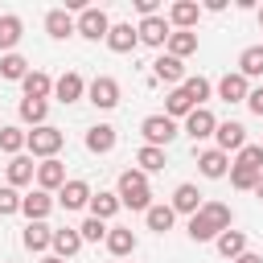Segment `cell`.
Here are the masks:
<instances>
[{"label": "cell", "instance_id": "cell-12", "mask_svg": "<svg viewBox=\"0 0 263 263\" xmlns=\"http://www.w3.org/2000/svg\"><path fill=\"white\" fill-rule=\"evenodd\" d=\"M214 132H218V119H214V111L197 107V111H189V115H185V136H193V140H205V136H214Z\"/></svg>", "mask_w": 263, "mask_h": 263}, {"label": "cell", "instance_id": "cell-8", "mask_svg": "<svg viewBox=\"0 0 263 263\" xmlns=\"http://www.w3.org/2000/svg\"><path fill=\"white\" fill-rule=\"evenodd\" d=\"M90 197H95V193H90V185H86V181H78V177H74V181H66V185L58 189L62 210H82V205H90Z\"/></svg>", "mask_w": 263, "mask_h": 263}, {"label": "cell", "instance_id": "cell-10", "mask_svg": "<svg viewBox=\"0 0 263 263\" xmlns=\"http://www.w3.org/2000/svg\"><path fill=\"white\" fill-rule=\"evenodd\" d=\"M136 33H140V41H144V45H168V37H173V29H168V21H164V16H144Z\"/></svg>", "mask_w": 263, "mask_h": 263}, {"label": "cell", "instance_id": "cell-22", "mask_svg": "<svg viewBox=\"0 0 263 263\" xmlns=\"http://www.w3.org/2000/svg\"><path fill=\"white\" fill-rule=\"evenodd\" d=\"M214 242H218V255H226L230 263H234L238 255H247V234H242V230H222Z\"/></svg>", "mask_w": 263, "mask_h": 263}, {"label": "cell", "instance_id": "cell-4", "mask_svg": "<svg viewBox=\"0 0 263 263\" xmlns=\"http://www.w3.org/2000/svg\"><path fill=\"white\" fill-rule=\"evenodd\" d=\"M140 132H144V140H148L152 148H164V144L177 136V119H168V115H148V119L140 123Z\"/></svg>", "mask_w": 263, "mask_h": 263}, {"label": "cell", "instance_id": "cell-39", "mask_svg": "<svg viewBox=\"0 0 263 263\" xmlns=\"http://www.w3.org/2000/svg\"><path fill=\"white\" fill-rule=\"evenodd\" d=\"M181 90L193 99V107H201V103L210 99V82H205L201 74H197V78H185V82H181Z\"/></svg>", "mask_w": 263, "mask_h": 263}, {"label": "cell", "instance_id": "cell-26", "mask_svg": "<svg viewBox=\"0 0 263 263\" xmlns=\"http://www.w3.org/2000/svg\"><path fill=\"white\" fill-rule=\"evenodd\" d=\"M21 242H25L29 251H45V247H53V230H49L45 222H29L25 234H21Z\"/></svg>", "mask_w": 263, "mask_h": 263}, {"label": "cell", "instance_id": "cell-7", "mask_svg": "<svg viewBox=\"0 0 263 263\" xmlns=\"http://www.w3.org/2000/svg\"><path fill=\"white\" fill-rule=\"evenodd\" d=\"M214 140H218V152H242L247 148V127L234 123V119H226V123H218Z\"/></svg>", "mask_w": 263, "mask_h": 263}, {"label": "cell", "instance_id": "cell-43", "mask_svg": "<svg viewBox=\"0 0 263 263\" xmlns=\"http://www.w3.org/2000/svg\"><path fill=\"white\" fill-rule=\"evenodd\" d=\"M247 107H251L255 115H263V86H255V90L247 95Z\"/></svg>", "mask_w": 263, "mask_h": 263}, {"label": "cell", "instance_id": "cell-23", "mask_svg": "<svg viewBox=\"0 0 263 263\" xmlns=\"http://www.w3.org/2000/svg\"><path fill=\"white\" fill-rule=\"evenodd\" d=\"M21 37H25V25H21V16H0V49L4 53H12L16 45H21Z\"/></svg>", "mask_w": 263, "mask_h": 263}, {"label": "cell", "instance_id": "cell-48", "mask_svg": "<svg viewBox=\"0 0 263 263\" xmlns=\"http://www.w3.org/2000/svg\"><path fill=\"white\" fill-rule=\"evenodd\" d=\"M259 25H263V8H259Z\"/></svg>", "mask_w": 263, "mask_h": 263}, {"label": "cell", "instance_id": "cell-27", "mask_svg": "<svg viewBox=\"0 0 263 263\" xmlns=\"http://www.w3.org/2000/svg\"><path fill=\"white\" fill-rule=\"evenodd\" d=\"M33 173H37V164H33L29 156H12V160H8V185H12V189L29 185V181H33Z\"/></svg>", "mask_w": 263, "mask_h": 263}, {"label": "cell", "instance_id": "cell-28", "mask_svg": "<svg viewBox=\"0 0 263 263\" xmlns=\"http://www.w3.org/2000/svg\"><path fill=\"white\" fill-rule=\"evenodd\" d=\"M0 78H8V82H25V78H29V62H25L21 53H4V58H0Z\"/></svg>", "mask_w": 263, "mask_h": 263}, {"label": "cell", "instance_id": "cell-44", "mask_svg": "<svg viewBox=\"0 0 263 263\" xmlns=\"http://www.w3.org/2000/svg\"><path fill=\"white\" fill-rule=\"evenodd\" d=\"M136 12L140 16H156V0H136Z\"/></svg>", "mask_w": 263, "mask_h": 263}, {"label": "cell", "instance_id": "cell-14", "mask_svg": "<svg viewBox=\"0 0 263 263\" xmlns=\"http://www.w3.org/2000/svg\"><path fill=\"white\" fill-rule=\"evenodd\" d=\"M152 74H156L160 82H173V86L185 82V66H181V58H173V53H160V58L152 62Z\"/></svg>", "mask_w": 263, "mask_h": 263}, {"label": "cell", "instance_id": "cell-46", "mask_svg": "<svg viewBox=\"0 0 263 263\" xmlns=\"http://www.w3.org/2000/svg\"><path fill=\"white\" fill-rule=\"evenodd\" d=\"M255 193H259V197H263V173H259V181H255Z\"/></svg>", "mask_w": 263, "mask_h": 263}, {"label": "cell", "instance_id": "cell-41", "mask_svg": "<svg viewBox=\"0 0 263 263\" xmlns=\"http://www.w3.org/2000/svg\"><path fill=\"white\" fill-rule=\"evenodd\" d=\"M21 210V193L12 189V185H0V218H8V214H16Z\"/></svg>", "mask_w": 263, "mask_h": 263}, {"label": "cell", "instance_id": "cell-35", "mask_svg": "<svg viewBox=\"0 0 263 263\" xmlns=\"http://www.w3.org/2000/svg\"><path fill=\"white\" fill-rule=\"evenodd\" d=\"M45 111H49V103H45V99H21V119H25V123L45 127Z\"/></svg>", "mask_w": 263, "mask_h": 263}, {"label": "cell", "instance_id": "cell-6", "mask_svg": "<svg viewBox=\"0 0 263 263\" xmlns=\"http://www.w3.org/2000/svg\"><path fill=\"white\" fill-rule=\"evenodd\" d=\"M78 33H82L86 41H99V37H107V33H111V21H107V12H103V8H82V12H78Z\"/></svg>", "mask_w": 263, "mask_h": 263}, {"label": "cell", "instance_id": "cell-2", "mask_svg": "<svg viewBox=\"0 0 263 263\" xmlns=\"http://www.w3.org/2000/svg\"><path fill=\"white\" fill-rule=\"evenodd\" d=\"M119 201L123 205H132V210H152V189H148V173H140V168H127V173H119Z\"/></svg>", "mask_w": 263, "mask_h": 263}, {"label": "cell", "instance_id": "cell-40", "mask_svg": "<svg viewBox=\"0 0 263 263\" xmlns=\"http://www.w3.org/2000/svg\"><path fill=\"white\" fill-rule=\"evenodd\" d=\"M78 234H82V242H99V238H107L111 230L103 226V218H86V222L78 226Z\"/></svg>", "mask_w": 263, "mask_h": 263}, {"label": "cell", "instance_id": "cell-45", "mask_svg": "<svg viewBox=\"0 0 263 263\" xmlns=\"http://www.w3.org/2000/svg\"><path fill=\"white\" fill-rule=\"evenodd\" d=\"M234 263H263V259H259V255H251V251H247V255H238V259H234Z\"/></svg>", "mask_w": 263, "mask_h": 263}, {"label": "cell", "instance_id": "cell-29", "mask_svg": "<svg viewBox=\"0 0 263 263\" xmlns=\"http://www.w3.org/2000/svg\"><path fill=\"white\" fill-rule=\"evenodd\" d=\"M119 205H123L119 193H103V189H99V193L90 197V218H103V222H107V218H115Z\"/></svg>", "mask_w": 263, "mask_h": 263}, {"label": "cell", "instance_id": "cell-33", "mask_svg": "<svg viewBox=\"0 0 263 263\" xmlns=\"http://www.w3.org/2000/svg\"><path fill=\"white\" fill-rule=\"evenodd\" d=\"M136 164H140V173H160L168 160H164V148H152V144H144V148L136 152Z\"/></svg>", "mask_w": 263, "mask_h": 263}, {"label": "cell", "instance_id": "cell-3", "mask_svg": "<svg viewBox=\"0 0 263 263\" xmlns=\"http://www.w3.org/2000/svg\"><path fill=\"white\" fill-rule=\"evenodd\" d=\"M62 144H66V132H58V127H49V123H45V127H33V132H29V144H25V148H29L33 156L53 160V152H58Z\"/></svg>", "mask_w": 263, "mask_h": 263}, {"label": "cell", "instance_id": "cell-30", "mask_svg": "<svg viewBox=\"0 0 263 263\" xmlns=\"http://www.w3.org/2000/svg\"><path fill=\"white\" fill-rule=\"evenodd\" d=\"M107 251H111V255H119V259H123V255H132V251H136V234H132L127 226H115V230L107 234Z\"/></svg>", "mask_w": 263, "mask_h": 263}, {"label": "cell", "instance_id": "cell-16", "mask_svg": "<svg viewBox=\"0 0 263 263\" xmlns=\"http://www.w3.org/2000/svg\"><path fill=\"white\" fill-rule=\"evenodd\" d=\"M82 251V234H78V226H62V230H53V255L58 259H70V255H78Z\"/></svg>", "mask_w": 263, "mask_h": 263}, {"label": "cell", "instance_id": "cell-1", "mask_svg": "<svg viewBox=\"0 0 263 263\" xmlns=\"http://www.w3.org/2000/svg\"><path fill=\"white\" fill-rule=\"evenodd\" d=\"M230 205L226 201H205L193 218H189V238L193 242H210V238H218L222 230H230Z\"/></svg>", "mask_w": 263, "mask_h": 263}, {"label": "cell", "instance_id": "cell-19", "mask_svg": "<svg viewBox=\"0 0 263 263\" xmlns=\"http://www.w3.org/2000/svg\"><path fill=\"white\" fill-rule=\"evenodd\" d=\"M197 16H201L197 0H177V4L168 8V25H177V29H193V25H197Z\"/></svg>", "mask_w": 263, "mask_h": 263}, {"label": "cell", "instance_id": "cell-34", "mask_svg": "<svg viewBox=\"0 0 263 263\" xmlns=\"http://www.w3.org/2000/svg\"><path fill=\"white\" fill-rule=\"evenodd\" d=\"M189 111H197L193 99H189L181 86H173V95H168V103H164V115H168V119H181V115H189Z\"/></svg>", "mask_w": 263, "mask_h": 263}, {"label": "cell", "instance_id": "cell-38", "mask_svg": "<svg viewBox=\"0 0 263 263\" xmlns=\"http://www.w3.org/2000/svg\"><path fill=\"white\" fill-rule=\"evenodd\" d=\"M234 164H238V168H251V173H263V144H247Z\"/></svg>", "mask_w": 263, "mask_h": 263}, {"label": "cell", "instance_id": "cell-15", "mask_svg": "<svg viewBox=\"0 0 263 263\" xmlns=\"http://www.w3.org/2000/svg\"><path fill=\"white\" fill-rule=\"evenodd\" d=\"M168 205H173L177 214H189V218H193V214H197L205 201H201L197 185H189V181H185V185H177V193H173V201H168Z\"/></svg>", "mask_w": 263, "mask_h": 263}, {"label": "cell", "instance_id": "cell-13", "mask_svg": "<svg viewBox=\"0 0 263 263\" xmlns=\"http://www.w3.org/2000/svg\"><path fill=\"white\" fill-rule=\"evenodd\" d=\"M197 168H201V177L218 181V177H226V173H230V156H226V152H218V148H205V152L197 156Z\"/></svg>", "mask_w": 263, "mask_h": 263}, {"label": "cell", "instance_id": "cell-9", "mask_svg": "<svg viewBox=\"0 0 263 263\" xmlns=\"http://www.w3.org/2000/svg\"><path fill=\"white\" fill-rule=\"evenodd\" d=\"M49 210H53V197H49L45 189H33V193H25V197H21V214H25L29 222H45V218H49Z\"/></svg>", "mask_w": 263, "mask_h": 263}, {"label": "cell", "instance_id": "cell-21", "mask_svg": "<svg viewBox=\"0 0 263 263\" xmlns=\"http://www.w3.org/2000/svg\"><path fill=\"white\" fill-rule=\"evenodd\" d=\"M21 90H25V99H49L53 95V78L45 70H29V78L21 82Z\"/></svg>", "mask_w": 263, "mask_h": 263}, {"label": "cell", "instance_id": "cell-42", "mask_svg": "<svg viewBox=\"0 0 263 263\" xmlns=\"http://www.w3.org/2000/svg\"><path fill=\"white\" fill-rule=\"evenodd\" d=\"M255 181H259V173H251V168H238V164H230V185H234V189H255Z\"/></svg>", "mask_w": 263, "mask_h": 263}, {"label": "cell", "instance_id": "cell-37", "mask_svg": "<svg viewBox=\"0 0 263 263\" xmlns=\"http://www.w3.org/2000/svg\"><path fill=\"white\" fill-rule=\"evenodd\" d=\"M144 218H148V230H156V234H164V230L173 226V218H177V210H173V205H152V210H148Z\"/></svg>", "mask_w": 263, "mask_h": 263}, {"label": "cell", "instance_id": "cell-25", "mask_svg": "<svg viewBox=\"0 0 263 263\" xmlns=\"http://www.w3.org/2000/svg\"><path fill=\"white\" fill-rule=\"evenodd\" d=\"M86 148L99 152V156L111 152V148H115V127H111V123H95V127L86 132Z\"/></svg>", "mask_w": 263, "mask_h": 263}, {"label": "cell", "instance_id": "cell-32", "mask_svg": "<svg viewBox=\"0 0 263 263\" xmlns=\"http://www.w3.org/2000/svg\"><path fill=\"white\" fill-rule=\"evenodd\" d=\"M168 53H173V58H189V53H197V33L177 29V33L168 37Z\"/></svg>", "mask_w": 263, "mask_h": 263}, {"label": "cell", "instance_id": "cell-36", "mask_svg": "<svg viewBox=\"0 0 263 263\" xmlns=\"http://www.w3.org/2000/svg\"><path fill=\"white\" fill-rule=\"evenodd\" d=\"M29 144V132H21V127H0V152H8V156H21V148Z\"/></svg>", "mask_w": 263, "mask_h": 263}, {"label": "cell", "instance_id": "cell-17", "mask_svg": "<svg viewBox=\"0 0 263 263\" xmlns=\"http://www.w3.org/2000/svg\"><path fill=\"white\" fill-rule=\"evenodd\" d=\"M218 95H222L226 103H247L251 86H247V78L234 70V74H222V82H218Z\"/></svg>", "mask_w": 263, "mask_h": 263}, {"label": "cell", "instance_id": "cell-5", "mask_svg": "<svg viewBox=\"0 0 263 263\" xmlns=\"http://www.w3.org/2000/svg\"><path fill=\"white\" fill-rule=\"evenodd\" d=\"M86 95H90V103H95L99 111L119 107V82H115V78H107V74H99V78L86 86Z\"/></svg>", "mask_w": 263, "mask_h": 263}, {"label": "cell", "instance_id": "cell-11", "mask_svg": "<svg viewBox=\"0 0 263 263\" xmlns=\"http://www.w3.org/2000/svg\"><path fill=\"white\" fill-rule=\"evenodd\" d=\"M53 95H58V103H78V99L86 95V82H82V74H78V70H66V74L53 82Z\"/></svg>", "mask_w": 263, "mask_h": 263}, {"label": "cell", "instance_id": "cell-47", "mask_svg": "<svg viewBox=\"0 0 263 263\" xmlns=\"http://www.w3.org/2000/svg\"><path fill=\"white\" fill-rule=\"evenodd\" d=\"M41 263H66V259H58V255H45V259H41Z\"/></svg>", "mask_w": 263, "mask_h": 263}, {"label": "cell", "instance_id": "cell-20", "mask_svg": "<svg viewBox=\"0 0 263 263\" xmlns=\"http://www.w3.org/2000/svg\"><path fill=\"white\" fill-rule=\"evenodd\" d=\"M107 45H111L115 53H132V49L140 45V33H136L132 25H111V33H107Z\"/></svg>", "mask_w": 263, "mask_h": 263}, {"label": "cell", "instance_id": "cell-31", "mask_svg": "<svg viewBox=\"0 0 263 263\" xmlns=\"http://www.w3.org/2000/svg\"><path fill=\"white\" fill-rule=\"evenodd\" d=\"M238 74H242V78H259V74H263V45H247V49H242Z\"/></svg>", "mask_w": 263, "mask_h": 263}, {"label": "cell", "instance_id": "cell-24", "mask_svg": "<svg viewBox=\"0 0 263 263\" xmlns=\"http://www.w3.org/2000/svg\"><path fill=\"white\" fill-rule=\"evenodd\" d=\"M45 29H49V37H58V41H62V37L78 33V21H74V16L66 12V8H53V12L45 16Z\"/></svg>", "mask_w": 263, "mask_h": 263}, {"label": "cell", "instance_id": "cell-18", "mask_svg": "<svg viewBox=\"0 0 263 263\" xmlns=\"http://www.w3.org/2000/svg\"><path fill=\"white\" fill-rule=\"evenodd\" d=\"M37 185L49 193V189H62L66 185V168H62V160L53 156V160H41L37 164Z\"/></svg>", "mask_w": 263, "mask_h": 263}]
</instances>
